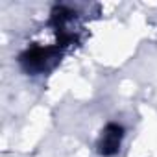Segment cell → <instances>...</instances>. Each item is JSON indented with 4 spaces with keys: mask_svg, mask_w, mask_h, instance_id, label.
Listing matches in <instances>:
<instances>
[{
    "mask_svg": "<svg viewBox=\"0 0 157 157\" xmlns=\"http://www.w3.org/2000/svg\"><path fill=\"white\" fill-rule=\"evenodd\" d=\"M50 59H56L50 48H33L22 56V63L28 70H43L46 68Z\"/></svg>",
    "mask_w": 157,
    "mask_h": 157,
    "instance_id": "obj_1",
    "label": "cell"
},
{
    "mask_svg": "<svg viewBox=\"0 0 157 157\" xmlns=\"http://www.w3.org/2000/svg\"><path fill=\"white\" fill-rule=\"evenodd\" d=\"M120 140H122V128L117 126V124H111L105 128L104 135H102V140H100V151L104 155H111L118 150L120 146Z\"/></svg>",
    "mask_w": 157,
    "mask_h": 157,
    "instance_id": "obj_2",
    "label": "cell"
}]
</instances>
